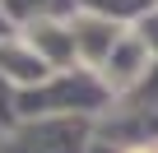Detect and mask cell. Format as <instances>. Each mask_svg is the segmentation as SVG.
I'll return each instance as SVG.
<instances>
[{
	"label": "cell",
	"instance_id": "3957f363",
	"mask_svg": "<svg viewBox=\"0 0 158 153\" xmlns=\"http://www.w3.org/2000/svg\"><path fill=\"white\" fill-rule=\"evenodd\" d=\"M0 28H5V19H0ZM0 42H5V37H0Z\"/></svg>",
	"mask_w": 158,
	"mask_h": 153
},
{
	"label": "cell",
	"instance_id": "7a4b0ae2",
	"mask_svg": "<svg viewBox=\"0 0 158 153\" xmlns=\"http://www.w3.org/2000/svg\"><path fill=\"white\" fill-rule=\"evenodd\" d=\"M126 153H158V144H130Z\"/></svg>",
	"mask_w": 158,
	"mask_h": 153
},
{
	"label": "cell",
	"instance_id": "6da1fadb",
	"mask_svg": "<svg viewBox=\"0 0 158 153\" xmlns=\"http://www.w3.org/2000/svg\"><path fill=\"white\" fill-rule=\"evenodd\" d=\"M0 74H10L14 84H37L47 79V60L37 56V46L23 51L19 42H0Z\"/></svg>",
	"mask_w": 158,
	"mask_h": 153
}]
</instances>
